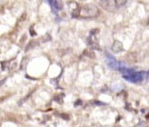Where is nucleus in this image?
Segmentation results:
<instances>
[{"instance_id": "nucleus-1", "label": "nucleus", "mask_w": 149, "mask_h": 127, "mask_svg": "<svg viewBox=\"0 0 149 127\" xmlns=\"http://www.w3.org/2000/svg\"><path fill=\"white\" fill-rule=\"evenodd\" d=\"M99 14L98 8L94 5H84L83 6H77V9L72 14L74 17L92 18L97 17Z\"/></svg>"}, {"instance_id": "nucleus-2", "label": "nucleus", "mask_w": 149, "mask_h": 127, "mask_svg": "<svg viewBox=\"0 0 149 127\" xmlns=\"http://www.w3.org/2000/svg\"><path fill=\"white\" fill-rule=\"evenodd\" d=\"M107 58H108V65H109L110 68L114 69V70H119V69H120V67L122 66L121 64H119L115 58L111 57L110 56H108Z\"/></svg>"}, {"instance_id": "nucleus-3", "label": "nucleus", "mask_w": 149, "mask_h": 127, "mask_svg": "<svg viewBox=\"0 0 149 127\" xmlns=\"http://www.w3.org/2000/svg\"><path fill=\"white\" fill-rule=\"evenodd\" d=\"M123 49H124L123 44L117 40H116L113 43V44H112V51H113L114 53H119V52L123 51Z\"/></svg>"}, {"instance_id": "nucleus-4", "label": "nucleus", "mask_w": 149, "mask_h": 127, "mask_svg": "<svg viewBox=\"0 0 149 127\" xmlns=\"http://www.w3.org/2000/svg\"><path fill=\"white\" fill-rule=\"evenodd\" d=\"M48 3L50 4L51 7H53L55 9H61L62 8V5L59 3L57 0H47Z\"/></svg>"}, {"instance_id": "nucleus-5", "label": "nucleus", "mask_w": 149, "mask_h": 127, "mask_svg": "<svg viewBox=\"0 0 149 127\" xmlns=\"http://www.w3.org/2000/svg\"><path fill=\"white\" fill-rule=\"evenodd\" d=\"M128 2V0H115V5L116 6H125L126 3Z\"/></svg>"}, {"instance_id": "nucleus-6", "label": "nucleus", "mask_w": 149, "mask_h": 127, "mask_svg": "<svg viewBox=\"0 0 149 127\" xmlns=\"http://www.w3.org/2000/svg\"><path fill=\"white\" fill-rule=\"evenodd\" d=\"M5 82H6V78H5V79H3L2 81H0V86H1V85L5 83Z\"/></svg>"}, {"instance_id": "nucleus-7", "label": "nucleus", "mask_w": 149, "mask_h": 127, "mask_svg": "<svg viewBox=\"0 0 149 127\" xmlns=\"http://www.w3.org/2000/svg\"><path fill=\"white\" fill-rule=\"evenodd\" d=\"M146 78H147V80L149 81V71H148V73H147V77H146Z\"/></svg>"}, {"instance_id": "nucleus-8", "label": "nucleus", "mask_w": 149, "mask_h": 127, "mask_svg": "<svg viewBox=\"0 0 149 127\" xmlns=\"http://www.w3.org/2000/svg\"><path fill=\"white\" fill-rule=\"evenodd\" d=\"M148 118H149V115H148Z\"/></svg>"}]
</instances>
